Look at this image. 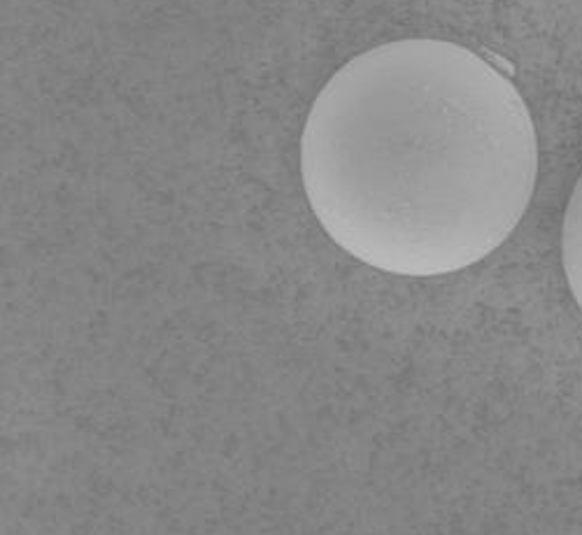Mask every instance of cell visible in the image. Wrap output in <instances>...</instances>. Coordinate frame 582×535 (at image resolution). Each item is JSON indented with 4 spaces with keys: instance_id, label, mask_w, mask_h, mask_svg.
Wrapping results in <instances>:
<instances>
[{
    "instance_id": "cell-1",
    "label": "cell",
    "mask_w": 582,
    "mask_h": 535,
    "mask_svg": "<svg viewBox=\"0 0 582 535\" xmlns=\"http://www.w3.org/2000/svg\"><path fill=\"white\" fill-rule=\"evenodd\" d=\"M301 182L345 254L401 277H440L494 254L538 179L531 112L473 49L405 38L349 58L312 100Z\"/></svg>"
},
{
    "instance_id": "cell-2",
    "label": "cell",
    "mask_w": 582,
    "mask_h": 535,
    "mask_svg": "<svg viewBox=\"0 0 582 535\" xmlns=\"http://www.w3.org/2000/svg\"><path fill=\"white\" fill-rule=\"evenodd\" d=\"M561 263L573 298L582 310V175L573 186L561 226Z\"/></svg>"
}]
</instances>
